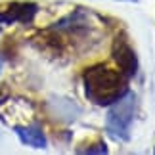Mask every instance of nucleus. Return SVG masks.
<instances>
[{
	"label": "nucleus",
	"mask_w": 155,
	"mask_h": 155,
	"mask_svg": "<svg viewBox=\"0 0 155 155\" xmlns=\"http://www.w3.org/2000/svg\"><path fill=\"white\" fill-rule=\"evenodd\" d=\"M84 94L98 105H109L127 90V77L121 71H113L104 65H96L84 71Z\"/></svg>",
	"instance_id": "1"
},
{
	"label": "nucleus",
	"mask_w": 155,
	"mask_h": 155,
	"mask_svg": "<svg viewBox=\"0 0 155 155\" xmlns=\"http://www.w3.org/2000/svg\"><path fill=\"white\" fill-rule=\"evenodd\" d=\"M134 96L130 92H124L119 100H115V105L107 113V132L115 140H128L130 134V123L134 119Z\"/></svg>",
	"instance_id": "2"
},
{
	"label": "nucleus",
	"mask_w": 155,
	"mask_h": 155,
	"mask_svg": "<svg viewBox=\"0 0 155 155\" xmlns=\"http://www.w3.org/2000/svg\"><path fill=\"white\" fill-rule=\"evenodd\" d=\"M113 58L119 65V71L127 77H134L136 69H138V59L134 56V50L128 46V42L124 38H117L113 44Z\"/></svg>",
	"instance_id": "3"
},
{
	"label": "nucleus",
	"mask_w": 155,
	"mask_h": 155,
	"mask_svg": "<svg viewBox=\"0 0 155 155\" xmlns=\"http://www.w3.org/2000/svg\"><path fill=\"white\" fill-rule=\"evenodd\" d=\"M37 15V6L35 4H12L6 12L0 14V23H29Z\"/></svg>",
	"instance_id": "4"
},
{
	"label": "nucleus",
	"mask_w": 155,
	"mask_h": 155,
	"mask_svg": "<svg viewBox=\"0 0 155 155\" xmlns=\"http://www.w3.org/2000/svg\"><path fill=\"white\" fill-rule=\"evenodd\" d=\"M17 136L21 138L23 144L31 146V147H46V136L42 132V128L33 124V127H19L15 128Z\"/></svg>",
	"instance_id": "5"
},
{
	"label": "nucleus",
	"mask_w": 155,
	"mask_h": 155,
	"mask_svg": "<svg viewBox=\"0 0 155 155\" xmlns=\"http://www.w3.org/2000/svg\"><path fill=\"white\" fill-rule=\"evenodd\" d=\"M0 63H2V61H0Z\"/></svg>",
	"instance_id": "6"
}]
</instances>
